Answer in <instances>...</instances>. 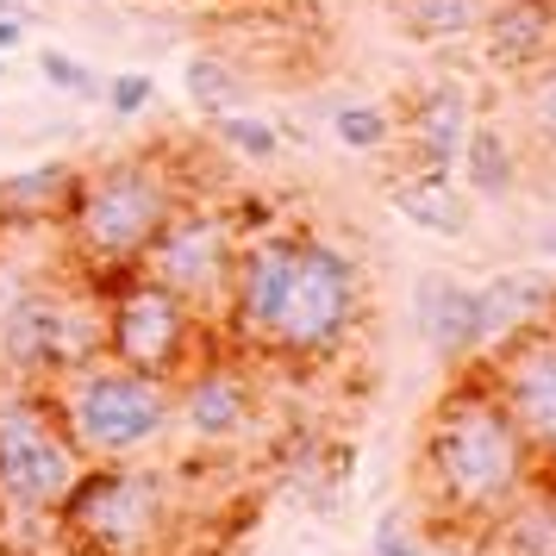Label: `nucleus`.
I'll return each mask as SVG.
<instances>
[{"label": "nucleus", "mask_w": 556, "mask_h": 556, "mask_svg": "<svg viewBox=\"0 0 556 556\" xmlns=\"http://www.w3.org/2000/svg\"><path fill=\"white\" fill-rule=\"evenodd\" d=\"M419 488L438 519L476 531L538 488V451L513 426V413L481 369L456 376L444 401L431 406L426 438H419Z\"/></svg>", "instance_id": "f257e3e1"}, {"label": "nucleus", "mask_w": 556, "mask_h": 556, "mask_svg": "<svg viewBox=\"0 0 556 556\" xmlns=\"http://www.w3.org/2000/svg\"><path fill=\"white\" fill-rule=\"evenodd\" d=\"M488 7H494V0H388L394 26H401L406 38H419V45H456V38L481 31Z\"/></svg>", "instance_id": "412c9836"}, {"label": "nucleus", "mask_w": 556, "mask_h": 556, "mask_svg": "<svg viewBox=\"0 0 556 556\" xmlns=\"http://www.w3.org/2000/svg\"><path fill=\"white\" fill-rule=\"evenodd\" d=\"M101 351H106L101 294L81 276L76 281L38 276L0 306V369L13 376V388H51Z\"/></svg>", "instance_id": "39448f33"}, {"label": "nucleus", "mask_w": 556, "mask_h": 556, "mask_svg": "<svg viewBox=\"0 0 556 556\" xmlns=\"http://www.w3.org/2000/svg\"><path fill=\"white\" fill-rule=\"evenodd\" d=\"M20 45H26V20H7L0 13V56H13Z\"/></svg>", "instance_id": "c85d7f7f"}, {"label": "nucleus", "mask_w": 556, "mask_h": 556, "mask_svg": "<svg viewBox=\"0 0 556 556\" xmlns=\"http://www.w3.org/2000/svg\"><path fill=\"white\" fill-rule=\"evenodd\" d=\"M238 219H231V206L219 201H181L163 231L151 238V251H144V276H156L163 288H176L181 301L194 306V313H213V306L226 301V281H231V263H238Z\"/></svg>", "instance_id": "1a4fd4ad"}, {"label": "nucleus", "mask_w": 556, "mask_h": 556, "mask_svg": "<svg viewBox=\"0 0 556 556\" xmlns=\"http://www.w3.org/2000/svg\"><path fill=\"white\" fill-rule=\"evenodd\" d=\"M488 538V556H556V494L531 488L506 506L501 519L481 526Z\"/></svg>", "instance_id": "aec40b11"}, {"label": "nucleus", "mask_w": 556, "mask_h": 556, "mask_svg": "<svg viewBox=\"0 0 556 556\" xmlns=\"http://www.w3.org/2000/svg\"><path fill=\"white\" fill-rule=\"evenodd\" d=\"M556 313V276L544 269H501V276L476 281V351L494 356L506 338Z\"/></svg>", "instance_id": "2eb2a0df"}, {"label": "nucleus", "mask_w": 556, "mask_h": 556, "mask_svg": "<svg viewBox=\"0 0 556 556\" xmlns=\"http://www.w3.org/2000/svg\"><path fill=\"white\" fill-rule=\"evenodd\" d=\"M188 201L181 176L163 156H113L101 169H81L63 206V244L76 276H113V269H138L163 219Z\"/></svg>", "instance_id": "f03ea898"}, {"label": "nucleus", "mask_w": 556, "mask_h": 556, "mask_svg": "<svg viewBox=\"0 0 556 556\" xmlns=\"http://www.w3.org/2000/svg\"><path fill=\"white\" fill-rule=\"evenodd\" d=\"M519 138L556 169V56L519 76Z\"/></svg>", "instance_id": "5701e85b"}, {"label": "nucleus", "mask_w": 556, "mask_h": 556, "mask_svg": "<svg viewBox=\"0 0 556 556\" xmlns=\"http://www.w3.org/2000/svg\"><path fill=\"white\" fill-rule=\"evenodd\" d=\"M388 206L401 213L413 231H431V238H469V194L456 176H406L388 181Z\"/></svg>", "instance_id": "a211bd4d"}, {"label": "nucleus", "mask_w": 556, "mask_h": 556, "mask_svg": "<svg viewBox=\"0 0 556 556\" xmlns=\"http://www.w3.org/2000/svg\"><path fill=\"white\" fill-rule=\"evenodd\" d=\"M481 51L494 70L526 76L556 56V0H494L481 20Z\"/></svg>", "instance_id": "dca6fc26"}, {"label": "nucleus", "mask_w": 556, "mask_h": 556, "mask_svg": "<svg viewBox=\"0 0 556 556\" xmlns=\"http://www.w3.org/2000/svg\"><path fill=\"white\" fill-rule=\"evenodd\" d=\"M363 319V269L344 244H331L319 231H301V256H294V281H288V301L276 313V331L263 356L281 363H338L344 344L356 338Z\"/></svg>", "instance_id": "0eeeda50"}, {"label": "nucleus", "mask_w": 556, "mask_h": 556, "mask_svg": "<svg viewBox=\"0 0 556 556\" xmlns=\"http://www.w3.org/2000/svg\"><path fill=\"white\" fill-rule=\"evenodd\" d=\"M38 63V76H45V88H56V94H70V101H101V88H106V76L101 70H88L81 56H70V51H56V45H45V51L31 56Z\"/></svg>", "instance_id": "a878e982"}, {"label": "nucleus", "mask_w": 556, "mask_h": 556, "mask_svg": "<svg viewBox=\"0 0 556 556\" xmlns=\"http://www.w3.org/2000/svg\"><path fill=\"white\" fill-rule=\"evenodd\" d=\"M538 488H544V494H556V451L538 456Z\"/></svg>", "instance_id": "7c9ffc66"}, {"label": "nucleus", "mask_w": 556, "mask_h": 556, "mask_svg": "<svg viewBox=\"0 0 556 556\" xmlns=\"http://www.w3.org/2000/svg\"><path fill=\"white\" fill-rule=\"evenodd\" d=\"M0 13H7V20H38V13H45V7H38V0H0Z\"/></svg>", "instance_id": "c756f323"}, {"label": "nucleus", "mask_w": 556, "mask_h": 556, "mask_svg": "<svg viewBox=\"0 0 556 556\" xmlns=\"http://www.w3.org/2000/svg\"><path fill=\"white\" fill-rule=\"evenodd\" d=\"M331 138L344 144V151H388L394 144V113L381 101H344V106H331Z\"/></svg>", "instance_id": "393cba45"}, {"label": "nucleus", "mask_w": 556, "mask_h": 556, "mask_svg": "<svg viewBox=\"0 0 556 556\" xmlns=\"http://www.w3.org/2000/svg\"><path fill=\"white\" fill-rule=\"evenodd\" d=\"M101 101H106L113 119H144V113L156 106V81L144 76V70H119V76H106Z\"/></svg>", "instance_id": "bb28decb"}, {"label": "nucleus", "mask_w": 556, "mask_h": 556, "mask_svg": "<svg viewBox=\"0 0 556 556\" xmlns=\"http://www.w3.org/2000/svg\"><path fill=\"white\" fill-rule=\"evenodd\" d=\"M0 76H7V56H0Z\"/></svg>", "instance_id": "473e14b6"}, {"label": "nucleus", "mask_w": 556, "mask_h": 556, "mask_svg": "<svg viewBox=\"0 0 556 556\" xmlns=\"http://www.w3.org/2000/svg\"><path fill=\"white\" fill-rule=\"evenodd\" d=\"M256 426V388L231 356H194L176 376V438L201 451H226Z\"/></svg>", "instance_id": "f8f14e48"}, {"label": "nucleus", "mask_w": 556, "mask_h": 556, "mask_svg": "<svg viewBox=\"0 0 556 556\" xmlns=\"http://www.w3.org/2000/svg\"><path fill=\"white\" fill-rule=\"evenodd\" d=\"M88 456L76 451V438L63 431L56 406L45 388H13L0 401V526L7 531H45L63 538L56 513L70 501V488L81 481Z\"/></svg>", "instance_id": "20e7f679"}, {"label": "nucleus", "mask_w": 556, "mask_h": 556, "mask_svg": "<svg viewBox=\"0 0 556 556\" xmlns=\"http://www.w3.org/2000/svg\"><path fill=\"white\" fill-rule=\"evenodd\" d=\"M456 181H463L469 201H488V206L513 201L519 181H526V144L501 119H481L476 113V126L463 138V156H456Z\"/></svg>", "instance_id": "f3484780"}, {"label": "nucleus", "mask_w": 556, "mask_h": 556, "mask_svg": "<svg viewBox=\"0 0 556 556\" xmlns=\"http://www.w3.org/2000/svg\"><path fill=\"white\" fill-rule=\"evenodd\" d=\"M426 544H419V531H413V519L406 513H381L376 526H369V556H419Z\"/></svg>", "instance_id": "cd10ccee"}, {"label": "nucleus", "mask_w": 556, "mask_h": 556, "mask_svg": "<svg viewBox=\"0 0 556 556\" xmlns=\"http://www.w3.org/2000/svg\"><path fill=\"white\" fill-rule=\"evenodd\" d=\"M476 126V101L463 81H426L413 101H406V169L419 176H456V156H463V138Z\"/></svg>", "instance_id": "ddd939ff"}, {"label": "nucleus", "mask_w": 556, "mask_h": 556, "mask_svg": "<svg viewBox=\"0 0 556 556\" xmlns=\"http://www.w3.org/2000/svg\"><path fill=\"white\" fill-rule=\"evenodd\" d=\"M488 388L501 394V406L513 413V426L526 431V444L538 456L556 451V313L526 326L519 338H506L494 356L476 363Z\"/></svg>", "instance_id": "9b49d317"}, {"label": "nucleus", "mask_w": 556, "mask_h": 556, "mask_svg": "<svg viewBox=\"0 0 556 556\" xmlns=\"http://www.w3.org/2000/svg\"><path fill=\"white\" fill-rule=\"evenodd\" d=\"M63 538L88 556H156L176 526L169 469L138 463H88L56 513Z\"/></svg>", "instance_id": "423d86ee"}, {"label": "nucleus", "mask_w": 556, "mask_h": 556, "mask_svg": "<svg viewBox=\"0 0 556 556\" xmlns=\"http://www.w3.org/2000/svg\"><path fill=\"white\" fill-rule=\"evenodd\" d=\"M181 88H188V106H194L201 119H219V113H231V106H244V94H251V81L238 76V63L219 56V51H194L188 56Z\"/></svg>", "instance_id": "4be33fe9"}, {"label": "nucleus", "mask_w": 556, "mask_h": 556, "mask_svg": "<svg viewBox=\"0 0 556 556\" xmlns=\"http://www.w3.org/2000/svg\"><path fill=\"white\" fill-rule=\"evenodd\" d=\"M294 256H301V231H251L238 244V263H231V281H226V301H219V319H226V344L238 351H256L269 344L276 331V313L288 301V281H294Z\"/></svg>", "instance_id": "9d476101"}, {"label": "nucleus", "mask_w": 556, "mask_h": 556, "mask_svg": "<svg viewBox=\"0 0 556 556\" xmlns=\"http://www.w3.org/2000/svg\"><path fill=\"white\" fill-rule=\"evenodd\" d=\"M88 288L101 294L106 356H119V363H131V369H151V376L176 381L194 356L213 351L206 313H194L176 288H163V281L144 276V269H113V276H94Z\"/></svg>", "instance_id": "6e6552de"}, {"label": "nucleus", "mask_w": 556, "mask_h": 556, "mask_svg": "<svg viewBox=\"0 0 556 556\" xmlns=\"http://www.w3.org/2000/svg\"><path fill=\"white\" fill-rule=\"evenodd\" d=\"M413 331H419V344H426L444 369H476L481 351H476V281L463 276H444V269H431L419 276L413 288Z\"/></svg>", "instance_id": "4468645a"}, {"label": "nucleus", "mask_w": 556, "mask_h": 556, "mask_svg": "<svg viewBox=\"0 0 556 556\" xmlns=\"http://www.w3.org/2000/svg\"><path fill=\"white\" fill-rule=\"evenodd\" d=\"M213 126V138L226 144L238 163H276L281 156V131H276V119H263V113H244V106H231V113H219V119H206Z\"/></svg>", "instance_id": "b1692460"}, {"label": "nucleus", "mask_w": 556, "mask_h": 556, "mask_svg": "<svg viewBox=\"0 0 556 556\" xmlns=\"http://www.w3.org/2000/svg\"><path fill=\"white\" fill-rule=\"evenodd\" d=\"M76 176L81 169H70V163H38V169H20V176H0V219H7V226L63 219Z\"/></svg>", "instance_id": "6ab92c4d"}, {"label": "nucleus", "mask_w": 556, "mask_h": 556, "mask_svg": "<svg viewBox=\"0 0 556 556\" xmlns=\"http://www.w3.org/2000/svg\"><path fill=\"white\" fill-rule=\"evenodd\" d=\"M45 394L88 463H138L176 438V381L131 369L106 351L51 381Z\"/></svg>", "instance_id": "7ed1b4c3"}, {"label": "nucleus", "mask_w": 556, "mask_h": 556, "mask_svg": "<svg viewBox=\"0 0 556 556\" xmlns=\"http://www.w3.org/2000/svg\"><path fill=\"white\" fill-rule=\"evenodd\" d=\"M538 251L556 263V219H544V226H538Z\"/></svg>", "instance_id": "2f4dec72"}]
</instances>
